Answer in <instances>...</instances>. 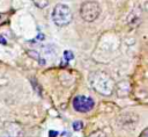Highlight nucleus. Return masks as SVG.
<instances>
[{
	"label": "nucleus",
	"mask_w": 148,
	"mask_h": 137,
	"mask_svg": "<svg viewBox=\"0 0 148 137\" xmlns=\"http://www.w3.org/2000/svg\"><path fill=\"white\" fill-rule=\"evenodd\" d=\"M90 85L97 93L102 95H110L114 88L112 78L102 71L94 72L90 75Z\"/></svg>",
	"instance_id": "f257e3e1"
},
{
	"label": "nucleus",
	"mask_w": 148,
	"mask_h": 137,
	"mask_svg": "<svg viewBox=\"0 0 148 137\" xmlns=\"http://www.w3.org/2000/svg\"><path fill=\"white\" fill-rule=\"evenodd\" d=\"M51 17L52 21L54 22V24H57L58 27H64L67 26L71 21H72V10L71 8L65 5V3H58L54 6L52 13H51Z\"/></svg>",
	"instance_id": "f03ea898"
},
{
	"label": "nucleus",
	"mask_w": 148,
	"mask_h": 137,
	"mask_svg": "<svg viewBox=\"0 0 148 137\" xmlns=\"http://www.w3.org/2000/svg\"><path fill=\"white\" fill-rule=\"evenodd\" d=\"M101 14V7L96 1H86L80 7V15L86 22L95 21Z\"/></svg>",
	"instance_id": "7ed1b4c3"
},
{
	"label": "nucleus",
	"mask_w": 148,
	"mask_h": 137,
	"mask_svg": "<svg viewBox=\"0 0 148 137\" xmlns=\"http://www.w3.org/2000/svg\"><path fill=\"white\" fill-rule=\"evenodd\" d=\"M73 108L79 111V113H88L92 110L95 106V101L90 96H84V95H77L73 99Z\"/></svg>",
	"instance_id": "20e7f679"
},
{
	"label": "nucleus",
	"mask_w": 148,
	"mask_h": 137,
	"mask_svg": "<svg viewBox=\"0 0 148 137\" xmlns=\"http://www.w3.org/2000/svg\"><path fill=\"white\" fill-rule=\"evenodd\" d=\"M38 8H45L49 5V0H32Z\"/></svg>",
	"instance_id": "39448f33"
},
{
	"label": "nucleus",
	"mask_w": 148,
	"mask_h": 137,
	"mask_svg": "<svg viewBox=\"0 0 148 137\" xmlns=\"http://www.w3.org/2000/svg\"><path fill=\"white\" fill-rule=\"evenodd\" d=\"M88 137H108L106 134L102 130H97V131H94L92 134H90Z\"/></svg>",
	"instance_id": "423d86ee"
},
{
	"label": "nucleus",
	"mask_w": 148,
	"mask_h": 137,
	"mask_svg": "<svg viewBox=\"0 0 148 137\" xmlns=\"http://www.w3.org/2000/svg\"><path fill=\"white\" fill-rule=\"evenodd\" d=\"M72 127H73V129L75 131H79V130H81L83 128V123L81 121H74L73 124H72Z\"/></svg>",
	"instance_id": "0eeeda50"
},
{
	"label": "nucleus",
	"mask_w": 148,
	"mask_h": 137,
	"mask_svg": "<svg viewBox=\"0 0 148 137\" xmlns=\"http://www.w3.org/2000/svg\"><path fill=\"white\" fill-rule=\"evenodd\" d=\"M64 58H65V60H72L73 58H74V55H73V52L72 51H65L64 52Z\"/></svg>",
	"instance_id": "6e6552de"
},
{
	"label": "nucleus",
	"mask_w": 148,
	"mask_h": 137,
	"mask_svg": "<svg viewBox=\"0 0 148 137\" xmlns=\"http://www.w3.org/2000/svg\"><path fill=\"white\" fill-rule=\"evenodd\" d=\"M147 134H148V129H145V130H143V132L141 134V136H140V137H147Z\"/></svg>",
	"instance_id": "1a4fd4ad"
},
{
	"label": "nucleus",
	"mask_w": 148,
	"mask_h": 137,
	"mask_svg": "<svg viewBox=\"0 0 148 137\" xmlns=\"http://www.w3.org/2000/svg\"><path fill=\"white\" fill-rule=\"evenodd\" d=\"M50 135H51V137H56V136L58 135V131H51Z\"/></svg>",
	"instance_id": "9d476101"
}]
</instances>
